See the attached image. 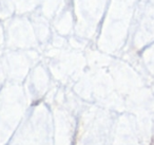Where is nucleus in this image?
Wrapping results in <instances>:
<instances>
[]
</instances>
